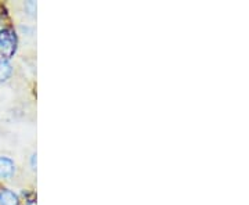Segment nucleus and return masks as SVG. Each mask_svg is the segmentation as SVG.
I'll return each instance as SVG.
<instances>
[{"instance_id":"nucleus-1","label":"nucleus","mask_w":249,"mask_h":205,"mask_svg":"<svg viewBox=\"0 0 249 205\" xmlns=\"http://www.w3.org/2000/svg\"><path fill=\"white\" fill-rule=\"evenodd\" d=\"M17 49V36L16 32L9 28L0 29V53L1 57L7 58L13 57Z\"/></svg>"},{"instance_id":"nucleus-2","label":"nucleus","mask_w":249,"mask_h":205,"mask_svg":"<svg viewBox=\"0 0 249 205\" xmlns=\"http://www.w3.org/2000/svg\"><path fill=\"white\" fill-rule=\"evenodd\" d=\"M16 175V162L10 157L0 155V180H7Z\"/></svg>"},{"instance_id":"nucleus-3","label":"nucleus","mask_w":249,"mask_h":205,"mask_svg":"<svg viewBox=\"0 0 249 205\" xmlns=\"http://www.w3.org/2000/svg\"><path fill=\"white\" fill-rule=\"evenodd\" d=\"M0 205H19L18 196L9 188L0 190Z\"/></svg>"},{"instance_id":"nucleus-4","label":"nucleus","mask_w":249,"mask_h":205,"mask_svg":"<svg viewBox=\"0 0 249 205\" xmlns=\"http://www.w3.org/2000/svg\"><path fill=\"white\" fill-rule=\"evenodd\" d=\"M11 74H13V67H11L10 61L7 58L0 56V82L9 80Z\"/></svg>"}]
</instances>
